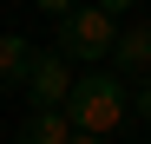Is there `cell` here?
Wrapping results in <instances>:
<instances>
[{
    "label": "cell",
    "instance_id": "obj_1",
    "mask_svg": "<svg viewBox=\"0 0 151 144\" xmlns=\"http://www.w3.org/2000/svg\"><path fill=\"white\" fill-rule=\"evenodd\" d=\"M59 111H66V125L79 138H105V131H118L125 118H132V85H125L118 72H79Z\"/></svg>",
    "mask_w": 151,
    "mask_h": 144
},
{
    "label": "cell",
    "instance_id": "obj_2",
    "mask_svg": "<svg viewBox=\"0 0 151 144\" xmlns=\"http://www.w3.org/2000/svg\"><path fill=\"white\" fill-rule=\"evenodd\" d=\"M112 46H118V20L105 13V7H72L66 20H59V39H53V53L72 66H92V59H112Z\"/></svg>",
    "mask_w": 151,
    "mask_h": 144
},
{
    "label": "cell",
    "instance_id": "obj_3",
    "mask_svg": "<svg viewBox=\"0 0 151 144\" xmlns=\"http://www.w3.org/2000/svg\"><path fill=\"white\" fill-rule=\"evenodd\" d=\"M72 79H79V72H72L59 53H33V66H27V105L33 111H59L66 92H72Z\"/></svg>",
    "mask_w": 151,
    "mask_h": 144
},
{
    "label": "cell",
    "instance_id": "obj_4",
    "mask_svg": "<svg viewBox=\"0 0 151 144\" xmlns=\"http://www.w3.org/2000/svg\"><path fill=\"white\" fill-rule=\"evenodd\" d=\"M112 72L118 79H151V26L132 20V26H118V46H112Z\"/></svg>",
    "mask_w": 151,
    "mask_h": 144
},
{
    "label": "cell",
    "instance_id": "obj_5",
    "mask_svg": "<svg viewBox=\"0 0 151 144\" xmlns=\"http://www.w3.org/2000/svg\"><path fill=\"white\" fill-rule=\"evenodd\" d=\"M27 66H33V46L20 39V33H0V92L27 85Z\"/></svg>",
    "mask_w": 151,
    "mask_h": 144
},
{
    "label": "cell",
    "instance_id": "obj_6",
    "mask_svg": "<svg viewBox=\"0 0 151 144\" xmlns=\"http://www.w3.org/2000/svg\"><path fill=\"white\" fill-rule=\"evenodd\" d=\"M72 125H66V111H27L20 118V144H66Z\"/></svg>",
    "mask_w": 151,
    "mask_h": 144
},
{
    "label": "cell",
    "instance_id": "obj_7",
    "mask_svg": "<svg viewBox=\"0 0 151 144\" xmlns=\"http://www.w3.org/2000/svg\"><path fill=\"white\" fill-rule=\"evenodd\" d=\"M132 118H145V125H151V79H145V85L132 92Z\"/></svg>",
    "mask_w": 151,
    "mask_h": 144
},
{
    "label": "cell",
    "instance_id": "obj_8",
    "mask_svg": "<svg viewBox=\"0 0 151 144\" xmlns=\"http://www.w3.org/2000/svg\"><path fill=\"white\" fill-rule=\"evenodd\" d=\"M66 144H105V138H79V131H72V138H66Z\"/></svg>",
    "mask_w": 151,
    "mask_h": 144
},
{
    "label": "cell",
    "instance_id": "obj_9",
    "mask_svg": "<svg viewBox=\"0 0 151 144\" xmlns=\"http://www.w3.org/2000/svg\"><path fill=\"white\" fill-rule=\"evenodd\" d=\"M145 26H151V13H145Z\"/></svg>",
    "mask_w": 151,
    "mask_h": 144
}]
</instances>
